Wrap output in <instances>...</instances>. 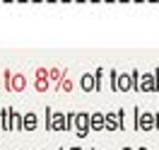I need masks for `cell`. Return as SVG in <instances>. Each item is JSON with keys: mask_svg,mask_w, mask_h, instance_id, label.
Instances as JSON below:
<instances>
[{"mask_svg": "<svg viewBox=\"0 0 159 150\" xmlns=\"http://www.w3.org/2000/svg\"><path fill=\"white\" fill-rule=\"evenodd\" d=\"M104 128L106 131H125V109L120 107L116 111L104 114Z\"/></svg>", "mask_w": 159, "mask_h": 150, "instance_id": "2", "label": "cell"}, {"mask_svg": "<svg viewBox=\"0 0 159 150\" xmlns=\"http://www.w3.org/2000/svg\"><path fill=\"white\" fill-rule=\"evenodd\" d=\"M70 150H82V148H80V145H72V148H70Z\"/></svg>", "mask_w": 159, "mask_h": 150, "instance_id": "17", "label": "cell"}, {"mask_svg": "<svg viewBox=\"0 0 159 150\" xmlns=\"http://www.w3.org/2000/svg\"><path fill=\"white\" fill-rule=\"evenodd\" d=\"M60 90H72V82H70V78H63V80H60Z\"/></svg>", "mask_w": 159, "mask_h": 150, "instance_id": "13", "label": "cell"}, {"mask_svg": "<svg viewBox=\"0 0 159 150\" xmlns=\"http://www.w3.org/2000/svg\"><path fill=\"white\" fill-rule=\"evenodd\" d=\"M89 150H97V148H89Z\"/></svg>", "mask_w": 159, "mask_h": 150, "instance_id": "18", "label": "cell"}, {"mask_svg": "<svg viewBox=\"0 0 159 150\" xmlns=\"http://www.w3.org/2000/svg\"><path fill=\"white\" fill-rule=\"evenodd\" d=\"M58 150H63V148H58Z\"/></svg>", "mask_w": 159, "mask_h": 150, "instance_id": "19", "label": "cell"}, {"mask_svg": "<svg viewBox=\"0 0 159 150\" xmlns=\"http://www.w3.org/2000/svg\"><path fill=\"white\" fill-rule=\"evenodd\" d=\"M109 82H111V85H109L111 90L118 92V87H116V82H118V70H116V68H111V70H109Z\"/></svg>", "mask_w": 159, "mask_h": 150, "instance_id": "9", "label": "cell"}, {"mask_svg": "<svg viewBox=\"0 0 159 150\" xmlns=\"http://www.w3.org/2000/svg\"><path fill=\"white\" fill-rule=\"evenodd\" d=\"M24 128H36V116H34V114H29V116H27V119H24Z\"/></svg>", "mask_w": 159, "mask_h": 150, "instance_id": "11", "label": "cell"}, {"mask_svg": "<svg viewBox=\"0 0 159 150\" xmlns=\"http://www.w3.org/2000/svg\"><path fill=\"white\" fill-rule=\"evenodd\" d=\"M133 116H135V131H152L154 128V111H142L140 107H135Z\"/></svg>", "mask_w": 159, "mask_h": 150, "instance_id": "3", "label": "cell"}, {"mask_svg": "<svg viewBox=\"0 0 159 150\" xmlns=\"http://www.w3.org/2000/svg\"><path fill=\"white\" fill-rule=\"evenodd\" d=\"M135 150H149V148H147V145H140V148H135Z\"/></svg>", "mask_w": 159, "mask_h": 150, "instance_id": "15", "label": "cell"}, {"mask_svg": "<svg viewBox=\"0 0 159 150\" xmlns=\"http://www.w3.org/2000/svg\"><path fill=\"white\" fill-rule=\"evenodd\" d=\"M72 131H75V136H77L80 140L87 138V133H89V114H87V111H77V114H75Z\"/></svg>", "mask_w": 159, "mask_h": 150, "instance_id": "4", "label": "cell"}, {"mask_svg": "<svg viewBox=\"0 0 159 150\" xmlns=\"http://www.w3.org/2000/svg\"><path fill=\"white\" fill-rule=\"evenodd\" d=\"M80 87L84 92H94V78H92V73H84V75L80 78Z\"/></svg>", "mask_w": 159, "mask_h": 150, "instance_id": "7", "label": "cell"}, {"mask_svg": "<svg viewBox=\"0 0 159 150\" xmlns=\"http://www.w3.org/2000/svg\"><path fill=\"white\" fill-rule=\"evenodd\" d=\"M43 126H46V131H53V109H48V107H46V123Z\"/></svg>", "mask_w": 159, "mask_h": 150, "instance_id": "10", "label": "cell"}, {"mask_svg": "<svg viewBox=\"0 0 159 150\" xmlns=\"http://www.w3.org/2000/svg\"><path fill=\"white\" fill-rule=\"evenodd\" d=\"M48 75H51V78H53V80H58V78H60V70H51Z\"/></svg>", "mask_w": 159, "mask_h": 150, "instance_id": "14", "label": "cell"}, {"mask_svg": "<svg viewBox=\"0 0 159 150\" xmlns=\"http://www.w3.org/2000/svg\"><path fill=\"white\" fill-rule=\"evenodd\" d=\"M75 114L77 111H68V116H65V128L72 131V121H75Z\"/></svg>", "mask_w": 159, "mask_h": 150, "instance_id": "12", "label": "cell"}, {"mask_svg": "<svg viewBox=\"0 0 159 150\" xmlns=\"http://www.w3.org/2000/svg\"><path fill=\"white\" fill-rule=\"evenodd\" d=\"M120 150H135V148H130V145H123V148H120Z\"/></svg>", "mask_w": 159, "mask_h": 150, "instance_id": "16", "label": "cell"}, {"mask_svg": "<svg viewBox=\"0 0 159 150\" xmlns=\"http://www.w3.org/2000/svg\"><path fill=\"white\" fill-rule=\"evenodd\" d=\"M53 128L56 131H68L65 128V114H53Z\"/></svg>", "mask_w": 159, "mask_h": 150, "instance_id": "8", "label": "cell"}, {"mask_svg": "<svg viewBox=\"0 0 159 150\" xmlns=\"http://www.w3.org/2000/svg\"><path fill=\"white\" fill-rule=\"evenodd\" d=\"M104 73H106L104 65H99V68L92 73V78H94V92H101V90H104Z\"/></svg>", "mask_w": 159, "mask_h": 150, "instance_id": "6", "label": "cell"}, {"mask_svg": "<svg viewBox=\"0 0 159 150\" xmlns=\"http://www.w3.org/2000/svg\"><path fill=\"white\" fill-rule=\"evenodd\" d=\"M138 92H159V65L149 73L140 70V80H138Z\"/></svg>", "mask_w": 159, "mask_h": 150, "instance_id": "1", "label": "cell"}, {"mask_svg": "<svg viewBox=\"0 0 159 150\" xmlns=\"http://www.w3.org/2000/svg\"><path fill=\"white\" fill-rule=\"evenodd\" d=\"M89 131H104V111L89 114Z\"/></svg>", "mask_w": 159, "mask_h": 150, "instance_id": "5", "label": "cell"}]
</instances>
